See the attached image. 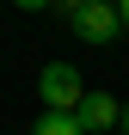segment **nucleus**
Wrapping results in <instances>:
<instances>
[{
    "label": "nucleus",
    "mask_w": 129,
    "mask_h": 135,
    "mask_svg": "<svg viewBox=\"0 0 129 135\" xmlns=\"http://www.w3.org/2000/svg\"><path fill=\"white\" fill-rule=\"evenodd\" d=\"M37 92H43V110H80V98H86V80H80V68H68V61H49L37 74Z\"/></svg>",
    "instance_id": "1"
},
{
    "label": "nucleus",
    "mask_w": 129,
    "mask_h": 135,
    "mask_svg": "<svg viewBox=\"0 0 129 135\" xmlns=\"http://www.w3.org/2000/svg\"><path fill=\"white\" fill-rule=\"evenodd\" d=\"M117 31H123L117 0H92V6H80V12H74V37H80V43H111Z\"/></svg>",
    "instance_id": "2"
},
{
    "label": "nucleus",
    "mask_w": 129,
    "mask_h": 135,
    "mask_svg": "<svg viewBox=\"0 0 129 135\" xmlns=\"http://www.w3.org/2000/svg\"><path fill=\"white\" fill-rule=\"evenodd\" d=\"M74 117H80V129H86V135H104V129H117V123H123V104H117L111 92H86Z\"/></svg>",
    "instance_id": "3"
},
{
    "label": "nucleus",
    "mask_w": 129,
    "mask_h": 135,
    "mask_svg": "<svg viewBox=\"0 0 129 135\" xmlns=\"http://www.w3.org/2000/svg\"><path fill=\"white\" fill-rule=\"evenodd\" d=\"M31 135H86V129H80V117H74V110H43Z\"/></svg>",
    "instance_id": "4"
},
{
    "label": "nucleus",
    "mask_w": 129,
    "mask_h": 135,
    "mask_svg": "<svg viewBox=\"0 0 129 135\" xmlns=\"http://www.w3.org/2000/svg\"><path fill=\"white\" fill-rule=\"evenodd\" d=\"M18 12H43V6H55V0H12Z\"/></svg>",
    "instance_id": "5"
},
{
    "label": "nucleus",
    "mask_w": 129,
    "mask_h": 135,
    "mask_svg": "<svg viewBox=\"0 0 129 135\" xmlns=\"http://www.w3.org/2000/svg\"><path fill=\"white\" fill-rule=\"evenodd\" d=\"M55 6H61V12H68V18H74L80 6H92V0H55Z\"/></svg>",
    "instance_id": "6"
},
{
    "label": "nucleus",
    "mask_w": 129,
    "mask_h": 135,
    "mask_svg": "<svg viewBox=\"0 0 129 135\" xmlns=\"http://www.w3.org/2000/svg\"><path fill=\"white\" fill-rule=\"evenodd\" d=\"M117 12H123V31H129V0H117Z\"/></svg>",
    "instance_id": "7"
},
{
    "label": "nucleus",
    "mask_w": 129,
    "mask_h": 135,
    "mask_svg": "<svg viewBox=\"0 0 129 135\" xmlns=\"http://www.w3.org/2000/svg\"><path fill=\"white\" fill-rule=\"evenodd\" d=\"M123 135H129V104H123Z\"/></svg>",
    "instance_id": "8"
}]
</instances>
